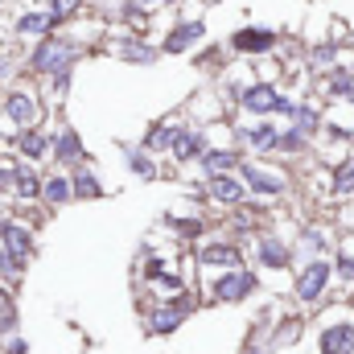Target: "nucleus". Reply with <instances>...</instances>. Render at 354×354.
<instances>
[{
  "label": "nucleus",
  "mask_w": 354,
  "mask_h": 354,
  "mask_svg": "<svg viewBox=\"0 0 354 354\" xmlns=\"http://www.w3.org/2000/svg\"><path fill=\"white\" fill-rule=\"evenodd\" d=\"M326 276H330V268H326V264H309L305 272H301V280H297V292H301L305 301L322 297V288H326Z\"/></svg>",
  "instance_id": "7"
},
{
  "label": "nucleus",
  "mask_w": 354,
  "mask_h": 354,
  "mask_svg": "<svg viewBox=\"0 0 354 354\" xmlns=\"http://www.w3.org/2000/svg\"><path fill=\"white\" fill-rule=\"evenodd\" d=\"M351 189H354V161L338 174V194H351Z\"/></svg>",
  "instance_id": "26"
},
{
  "label": "nucleus",
  "mask_w": 354,
  "mask_h": 354,
  "mask_svg": "<svg viewBox=\"0 0 354 354\" xmlns=\"http://www.w3.org/2000/svg\"><path fill=\"white\" fill-rule=\"evenodd\" d=\"M239 248L231 243H214V248H202V264H239Z\"/></svg>",
  "instance_id": "11"
},
{
  "label": "nucleus",
  "mask_w": 354,
  "mask_h": 354,
  "mask_svg": "<svg viewBox=\"0 0 354 354\" xmlns=\"http://www.w3.org/2000/svg\"><path fill=\"white\" fill-rule=\"evenodd\" d=\"M79 4H83V0H50V17H54V25H58V21H66Z\"/></svg>",
  "instance_id": "24"
},
{
  "label": "nucleus",
  "mask_w": 354,
  "mask_h": 354,
  "mask_svg": "<svg viewBox=\"0 0 354 354\" xmlns=\"http://www.w3.org/2000/svg\"><path fill=\"white\" fill-rule=\"evenodd\" d=\"M243 107H248V111H292V107L276 95V87H252V91H243Z\"/></svg>",
  "instance_id": "4"
},
{
  "label": "nucleus",
  "mask_w": 354,
  "mask_h": 354,
  "mask_svg": "<svg viewBox=\"0 0 354 354\" xmlns=\"http://www.w3.org/2000/svg\"><path fill=\"white\" fill-rule=\"evenodd\" d=\"M181 309H185V301H181V305H165V309L153 317V330H157V334H169L177 322H181Z\"/></svg>",
  "instance_id": "15"
},
{
  "label": "nucleus",
  "mask_w": 354,
  "mask_h": 354,
  "mask_svg": "<svg viewBox=\"0 0 354 354\" xmlns=\"http://www.w3.org/2000/svg\"><path fill=\"white\" fill-rule=\"evenodd\" d=\"M17 149H21L25 157H46V136H37V132H21Z\"/></svg>",
  "instance_id": "17"
},
{
  "label": "nucleus",
  "mask_w": 354,
  "mask_h": 354,
  "mask_svg": "<svg viewBox=\"0 0 354 354\" xmlns=\"http://www.w3.org/2000/svg\"><path fill=\"white\" fill-rule=\"evenodd\" d=\"M153 58H157V54H153L149 46H145V50H140V46H132V50H128V62H153Z\"/></svg>",
  "instance_id": "27"
},
{
  "label": "nucleus",
  "mask_w": 354,
  "mask_h": 354,
  "mask_svg": "<svg viewBox=\"0 0 354 354\" xmlns=\"http://www.w3.org/2000/svg\"><path fill=\"white\" fill-rule=\"evenodd\" d=\"M0 239H4V248H8V260H12V268H21V260L33 252L29 231H25V227H17V223H4V227H0Z\"/></svg>",
  "instance_id": "2"
},
{
  "label": "nucleus",
  "mask_w": 354,
  "mask_h": 354,
  "mask_svg": "<svg viewBox=\"0 0 354 354\" xmlns=\"http://www.w3.org/2000/svg\"><path fill=\"white\" fill-rule=\"evenodd\" d=\"M297 124H301V132H305V128L313 132V128H317V111H297Z\"/></svg>",
  "instance_id": "28"
},
{
  "label": "nucleus",
  "mask_w": 354,
  "mask_h": 354,
  "mask_svg": "<svg viewBox=\"0 0 354 354\" xmlns=\"http://www.w3.org/2000/svg\"><path fill=\"white\" fill-rule=\"evenodd\" d=\"M12 181H17V194L21 198H37L41 194V181L29 174V169H12Z\"/></svg>",
  "instance_id": "16"
},
{
  "label": "nucleus",
  "mask_w": 354,
  "mask_h": 354,
  "mask_svg": "<svg viewBox=\"0 0 354 354\" xmlns=\"http://www.w3.org/2000/svg\"><path fill=\"white\" fill-rule=\"evenodd\" d=\"M338 272L342 276H354V260H338Z\"/></svg>",
  "instance_id": "30"
},
{
  "label": "nucleus",
  "mask_w": 354,
  "mask_h": 354,
  "mask_svg": "<svg viewBox=\"0 0 354 354\" xmlns=\"http://www.w3.org/2000/svg\"><path fill=\"white\" fill-rule=\"evenodd\" d=\"M8 115H12V124L29 128V124L37 120V103H33L29 95H8Z\"/></svg>",
  "instance_id": "9"
},
{
  "label": "nucleus",
  "mask_w": 354,
  "mask_h": 354,
  "mask_svg": "<svg viewBox=\"0 0 354 354\" xmlns=\"http://www.w3.org/2000/svg\"><path fill=\"white\" fill-rule=\"evenodd\" d=\"M256 288V276L252 272H231V276H223L218 284H214V297L218 301H239V297H248Z\"/></svg>",
  "instance_id": "3"
},
{
  "label": "nucleus",
  "mask_w": 354,
  "mask_h": 354,
  "mask_svg": "<svg viewBox=\"0 0 354 354\" xmlns=\"http://www.w3.org/2000/svg\"><path fill=\"white\" fill-rule=\"evenodd\" d=\"M202 33H206V25H202V21H185V25L169 29V37H165V54H181V50H185V46H194Z\"/></svg>",
  "instance_id": "5"
},
{
  "label": "nucleus",
  "mask_w": 354,
  "mask_h": 354,
  "mask_svg": "<svg viewBox=\"0 0 354 354\" xmlns=\"http://www.w3.org/2000/svg\"><path fill=\"white\" fill-rule=\"evenodd\" d=\"M260 260H264V264H272V268H284V264H288V248L268 239L264 248H260Z\"/></svg>",
  "instance_id": "18"
},
{
  "label": "nucleus",
  "mask_w": 354,
  "mask_h": 354,
  "mask_svg": "<svg viewBox=\"0 0 354 354\" xmlns=\"http://www.w3.org/2000/svg\"><path fill=\"white\" fill-rule=\"evenodd\" d=\"M79 153H83V145H79V136H75V132L66 128V132L58 136V157H62V161H75Z\"/></svg>",
  "instance_id": "19"
},
{
  "label": "nucleus",
  "mask_w": 354,
  "mask_h": 354,
  "mask_svg": "<svg viewBox=\"0 0 354 354\" xmlns=\"http://www.w3.org/2000/svg\"><path fill=\"white\" fill-rule=\"evenodd\" d=\"M165 140H169V149H174V157H177V161H185V157H194V153L202 149V140H198L194 132H169Z\"/></svg>",
  "instance_id": "10"
},
{
  "label": "nucleus",
  "mask_w": 354,
  "mask_h": 354,
  "mask_svg": "<svg viewBox=\"0 0 354 354\" xmlns=\"http://www.w3.org/2000/svg\"><path fill=\"white\" fill-rule=\"evenodd\" d=\"M54 29V17L50 12H25L17 21V33H50Z\"/></svg>",
  "instance_id": "12"
},
{
  "label": "nucleus",
  "mask_w": 354,
  "mask_h": 354,
  "mask_svg": "<svg viewBox=\"0 0 354 354\" xmlns=\"http://www.w3.org/2000/svg\"><path fill=\"white\" fill-rule=\"evenodd\" d=\"M354 351V326H334L322 334V354H351Z\"/></svg>",
  "instance_id": "8"
},
{
  "label": "nucleus",
  "mask_w": 354,
  "mask_h": 354,
  "mask_svg": "<svg viewBox=\"0 0 354 354\" xmlns=\"http://www.w3.org/2000/svg\"><path fill=\"white\" fill-rule=\"evenodd\" d=\"M330 91L354 103V75H334V79H330Z\"/></svg>",
  "instance_id": "25"
},
{
  "label": "nucleus",
  "mask_w": 354,
  "mask_h": 354,
  "mask_svg": "<svg viewBox=\"0 0 354 354\" xmlns=\"http://www.w3.org/2000/svg\"><path fill=\"white\" fill-rule=\"evenodd\" d=\"M12 322H17V305L8 292H0V330H12Z\"/></svg>",
  "instance_id": "23"
},
{
  "label": "nucleus",
  "mask_w": 354,
  "mask_h": 354,
  "mask_svg": "<svg viewBox=\"0 0 354 354\" xmlns=\"http://www.w3.org/2000/svg\"><path fill=\"white\" fill-rule=\"evenodd\" d=\"M272 41H276V33H272V29H243V33H235V37H231V46H235V50H243V54H264Z\"/></svg>",
  "instance_id": "6"
},
{
  "label": "nucleus",
  "mask_w": 354,
  "mask_h": 354,
  "mask_svg": "<svg viewBox=\"0 0 354 354\" xmlns=\"http://www.w3.org/2000/svg\"><path fill=\"white\" fill-rule=\"evenodd\" d=\"M46 198H50V202H66V198H71V181L50 177V181H46Z\"/></svg>",
  "instance_id": "22"
},
{
  "label": "nucleus",
  "mask_w": 354,
  "mask_h": 354,
  "mask_svg": "<svg viewBox=\"0 0 354 354\" xmlns=\"http://www.w3.org/2000/svg\"><path fill=\"white\" fill-rule=\"evenodd\" d=\"M4 268H12V260H4V256H0V272H4Z\"/></svg>",
  "instance_id": "31"
},
{
  "label": "nucleus",
  "mask_w": 354,
  "mask_h": 354,
  "mask_svg": "<svg viewBox=\"0 0 354 354\" xmlns=\"http://www.w3.org/2000/svg\"><path fill=\"white\" fill-rule=\"evenodd\" d=\"M132 169H136L140 177H153V165H149L145 157H132Z\"/></svg>",
  "instance_id": "29"
},
{
  "label": "nucleus",
  "mask_w": 354,
  "mask_h": 354,
  "mask_svg": "<svg viewBox=\"0 0 354 354\" xmlns=\"http://www.w3.org/2000/svg\"><path fill=\"white\" fill-rule=\"evenodd\" d=\"M71 194H79V198H95V194H99V181H95L91 174H79L75 181H71Z\"/></svg>",
  "instance_id": "20"
},
{
  "label": "nucleus",
  "mask_w": 354,
  "mask_h": 354,
  "mask_svg": "<svg viewBox=\"0 0 354 354\" xmlns=\"http://www.w3.org/2000/svg\"><path fill=\"white\" fill-rule=\"evenodd\" d=\"M210 194H214L218 202H239V198H243V185L231 181V177H214V181H210Z\"/></svg>",
  "instance_id": "13"
},
{
  "label": "nucleus",
  "mask_w": 354,
  "mask_h": 354,
  "mask_svg": "<svg viewBox=\"0 0 354 354\" xmlns=\"http://www.w3.org/2000/svg\"><path fill=\"white\" fill-rule=\"evenodd\" d=\"M243 177H248V181H252V185H256L260 194H280V185H284V181H280L276 174H264V169H252V165L243 169Z\"/></svg>",
  "instance_id": "14"
},
{
  "label": "nucleus",
  "mask_w": 354,
  "mask_h": 354,
  "mask_svg": "<svg viewBox=\"0 0 354 354\" xmlns=\"http://www.w3.org/2000/svg\"><path fill=\"white\" fill-rule=\"evenodd\" d=\"M145 4H169V0H145Z\"/></svg>",
  "instance_id": "32"
},
{
  "label": "nucleus",
  "mask_w": 354,
  "mask_h": 354,
  "mask_svg": "<svg viewBox=\"0 0 354 354\" xmlns=\"http://www.w3.org/2000/svg\"><path fill=\"white\" fill-rule=\"evenodd\" d=\"M71 58H75V46H71V41H58V37H50V41H41V46L33 50V71L62 75V71L71 66Z\"/></svg>",
  "instance_id": "1"
},
{
  "label": "nucleus",
  "mask_w": 354,
  "mask_h": 354,
  "mask_svg": "<svg viewBox=\"0 0 354 354\" xmlns=\"http://www.w3.org/2000/svg\"><path fill=\"white\" fill-rule=\"evenodd\" d=\"M202 161H206V169H214V174H223V169H231V165H235L239 157H235V153H206Z\"/></svg>",
  "instance_id": "21"
}]
</instances>
